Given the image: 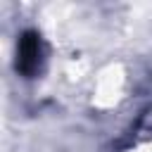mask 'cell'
I'll return each instance as SVG.
<instances>
[{
	"mask_svg": "<svg viewBox=\"0 0 152 152\" xmlns=\"http://www.w3.org/2000/svg\"><path fill=\"white\" fill-rule=\"evenodd\" d=\"M40 66V36L36 31H24L17 43V71L33 76Z\"/></svg>",
	"mask_w": 152,
	"mask_h": 152,
	"instance_id": "6da1fadb",
	"label": "cell"
}]
</instances>
